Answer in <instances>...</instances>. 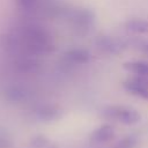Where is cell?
Segmentation results:
<instances>
[{"label":"cell","mask_w":148,"mask_h":148,"mask_svg":"<svg viewBox=\"0 0 148 148\" xmlns=\"http://www.w3.org/2000/svg\"><path fill=\"white\" fill-rule=\"evenodd\" d=\"M5 47L18 56H43L53 50L51 34L36 23L23 24L3 37Z\"/></svg>","instance_id":"1"},{"label":"cell","mask_w":148,"mask_h":148,"mask_svg":"<svg viewBox=\"0 0 148 148\" xmlns=\"http://www.w3.org/2000/svg\"><path fill=\"white\" fill-rule=\"evenodd\" d=\"M102 116L109 120L117 121L124 125H134L140 121V113L130 106L124 105H109L102 110Z\"/></svg>","instance_id":"2"},{"label":"cell","mask_w":148,"mask_h":148,"mask_svg":"<svg viewBox=\"0 0 148 148\" xmlns=\"http://www.w3.org/2000/svg\"><path fill=\"white\" fill-rule=\"evenodd\" d=\"M67 17L77 35L88 34L95 23V14L88 8H75L68 12Z\"/></svg>","instance_id":"3"},{"label":"cell","mask_w":148,"mask_h":148,"mask_svg":"<svg viewBox=\"0 0 148 148\" xmlns=\"http://www.w3.org/2000/svg\"><path fill=\"white\" fill-rule=\"evenodd\" d=\"M95 44L101 53L108 56L120 54L128 46L127 39H123L120 37H113V36H99L96 39Z\"/></svg>","instance_id":"4"},{"label":"cell","mask_w":148,"mask_h":148,"mask_svg":"<svg viewBox=\"0 0 148 148\" xmlns=\"http://www.w3.org/2000/svg\"><path fill=\"white\" fill-rule=\"evenodd\" d=\"M123 87L128 94L148 101V82L147 81L135 76H131L123 82Z\"/></svg>","instance_id":"5"},{"label":"cell","mask_w":148,"mask_h":148,"mask_svg":"<svg viewBox=\"0 0 148 148\" xmlns=\"http://www.w3.org/2000/svg\"><path fill=\"white\" fill-rule=\"evenodd\" d=\"M91 56L90 52L83 47H74L64 53V62L66 65L76 66V65H84L90 60Z\"/></svg>","instance_id":"6"},{"label":"cell","mask_w":148,"mask_h":148,"mask_svg":"<svg viewBox=\"0 0 148 148\" xmlns=\"http://www.w3.org/2000/svg\"><path fill=\"white\" fill-rule=\"evenodd\" d=\"M34 113L36 118L42 121H53L61 117V109L56 104L45 103L36 106Z\"/></svg>","instance_id":"7"},{"label":"cell","mask_w":148,"mask_h":148,"mask_svg":"<svg viewBox=\"0 0 148 148\" xmlns=\"http://www.w3.org/2000/svg\"><path fill=\"white\" fill-rule=\"evenodd\" d=\"M116 135L114 132V127L112 125L109 124H104L102 126H99L98 128H96L89 138V141L94 145H99V143H106L109 141H111Z\"/></svg>","instance_id":"8"},{"label":"cell","mask_w":148,"mask_h":148,"mask_svg":"<svg viewBox=\"0 0 148 148\" xmlns=\"http://www.w3.org/2000/svg\"><path fill=\"white\" fill-rule=\"evenodd\" d=\"M125 71L133 74V76L142 79L148 82V60H133L123 64Z\"/></svg>","instance_id":"9"},{"label":"cell","mask_w":148,"mask_h":148,"mask_svg":"<svg viewBox=\"0 0 148 148\" xmlns=\"http://www.w3.org/2000/svg\"><path fill=\"white\" fill-rule=\"evenodd\" d=\"M15 68L20 73H35L39 68V62L36 57L31 56H20L15 61Z\"/></svg>","instance_id":"10"},{"label":"cell","mask_w":148,"mask_h":148,"mask_svg":"<svg viewBox=\"0 0 148 148\" xmlns=\"http://www.w3.org/2000/svg\"><path fill=\"white\" fill-rule=\"evenodd\" d=\"M3 96H5V98L7 101L17 103V102H22V101H24L27 98L28 91H27V89L24 87L14 84V86L7 87L3 90Z\"/></svg>","instance_id":"11"},{"label":"cell","mask_w":148,"mask_h":148,"mask_svg":"<svg viewBox=\"0 0 148 148\" xmlns=\"http://www.w3.org/2000/svg\"><path fill=\"white\" fill-rule=\"evenodd\" d=\"M125 29L128 32L136 35H148V20L143 18H132L125 23Z\"/></svg>","instance_id":"12"},{"label":"cell","mask_w":148,"mask_h":148,"mask_svg":"<svg viewBox=\"0 0 148 148\" xmlns=\"http://www.w3.org/2000/svg\"><path fill=\"white\" fill-rule=\"evenodd\" d=\"M15 3L21 12L25 14H32L37 10L39 6V0H15Z\"/></svg>","instance_id":"13"},{"label":"cell","mask_w":148,"mask_h":148,"mask_svg":"<svg viewBox=\"0 0 148 148\" xmlns=\"http://www.w3.org/2000/svg\"><path fill=\"white\" fill-rule=\"evenodd\" d=\"M127 42H128V46H132L133 49L139 51L141 54L148 57V39L134 37L132 39H127Z\"/></svg>","instance_id":"14"},{"label":"cell","mask_w":148,"mask_h":148,"mask_svg":"<svg viewBox=\"0 0 148 148\" xmlns=\"http://www.w3.org/2000/svg\"><path fill=\"white\" fill-rule=\"evenodd\" d=\"M136 142L138 141L134 135H127L123 138L113 148H135Z\"/></svg>","instance_id":"15"},{"label":"cell","mask_w":148,"mask_h":148,"mask_svg":"<svg viewBox=\"0 0 148 148\" xmlns=\"http://www.w3.org/2000/svg\"><path fill=\"white\" fill-rule=\"evenodd\" d=\"M32 148H52V143L43 135L35 136L31 141Z\"/></svg>","instance_id":"16"},{"label":"cell","mask_w":148,"mask_h":148,"mask_svg":"<svg viewBox=\"0 0 148 148\" xmlns=\"http://www.w3.org/2000/svg\"><path fill=\"white\" fill-rule=\"evenodd\" d=\"M10 140L6 135H0V148H10Z\"/></svg>","instance_id":"17"}]
</instances>
